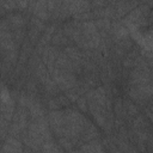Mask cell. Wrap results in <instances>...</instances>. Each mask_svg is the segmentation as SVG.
Here are the masks:
<instances>
[{
  "label": "cell",
  "mask_w": 153,
  "mask_h": 153,
  "mask_svg": "<svg viewBox=\"0 0 153 153\" xmlns=\"http://www.w3.org/2000/svg\"><path fill=\"white\" fill-rule=\"evenodd\" d=\"M65 115V130L63 137L69 139L74 146L79 145V140L85 126L88 123L87 118H85L78 110L67 108L63 110Z\"/></svg>",
  "instance_id": "obj_1"
},
{
  "label": "cell",
  "mask_w": 153,
  "mask_h": 153,
  "mask_svg": "<svg viewBox=\"0 0 153 153\" xmlns=\"http://www.w3.org/2000/svg\"><path fill=\"white\" fill-rule=\"evenodd\" d=\"M50 74H51V79L55 81L59 90H61L63 92H66L68 90H72L78 85L76 76H75L74 73L62 71V69H59V68L55 67V69Z\"/></svg>",
  "instance_id": "obj_2"
},
{
  "label": "cell",
  "mask_w": 153,
  "mask_h": 153,
  "mask_svg": "<svg viewBox=\"0 0 153 153\" xmlns=\"http://www.w3.org/2000/svg\"><path fill=\"white\" fill-rule=\"evenodd\" d=\"M128 94H129L130 99L136 103H143V102L153 98V81L143 84V85L129 87Z\"/></svg>",
  "instance_id": "obj_3"
},
{
  "label": "cell",
  "mask_w": 153,
  "mask_h": 153,
  "mask_svg": "<svg viewBox=\"0 0 153 153\" xmlns=\"http://www.w3.org/2000/svg\"><path fill=\"white\" fill-rule=\"evenodd\" d=\"M151 81H153V73L151 72V69H141L134 67L129 73V78H128L129 87L143 85Z\"/></svg>",
  "instance_id": "obj_4"
},
{
  "label": "cell",
  "mask_w": 153,
  "mask_h": 153,
  "mask_svg": "<svg viewBox=\"0 0 153 153\" xmlns=\"http://www.w3.org/2000/svg\"><path fill=\"white\" fill-rule=\"evenodd\" d=\"M48 121L51 131L59 137H63L65 130V115L63 110H51L48 114Z\"/></svg>",
  "instance_id": "obj_5"
},
{
  "label": "cell",
  "mask_w": 153,
  "mask_h": 153,
  "mask_svg": "<svg viewBox=\"0 0 153 153\" xmlns=\"http://www.w3.org/2000/svg\"><path fill=\"white\" fill-rule=\"evenodd\" d=\"M99 136V131L97 129V127L88 121V123L85 126L82 133H81V136H80V140H79V145L81 146L82 143H86L88 141H92V140H96L97 137Z\"/></svg>",
  "instance_id": "obj_6"
},
{
  "label": "cell",
  "mask_w": 153,
  "mask_h": 153,
  "mask_svg": "<svg viewBox=\"0 0 153 153\" xmlns=\"http://www.w3.org/2000/svg\"><path fill=\"white\" fill-rule=\"evenodd\" d=\"M5 18H6L7 23L10 24L12 31H14L17 29H23L24 25L26 24L25 17L19 12H8Z\"/></svg>",
  "instance_id": "obj_7"
},
{
  "label": "cell",
  "mask_w": 153,
  "mask_h": 153,
  "mask_svg": "<svg viewBox=\"0 0 153 153\" xmlns=\"http://www.w3.org/2000/svg\"><path fill=\"white\" fill-rule=\"evenodd\" d=\"M66 2L69 10V13L73 16L91 11V2L88 1H66Z\"/></svg>",
  "instance_id": "obj_8"
},
{
  "label": "cell",
  "mask_w": 153,
  "mask_h": 153,
  "mask_svg": "<svg viewBox=\"0 0 153 153\" xmlns=\"http://www.w3.org/2000/svg\"><path fill=\"white\" fill-rule=\"evenodd\" d=\"M140 4L137 1H117L116 2V18H122L128 12H131Z\"/></svg>",
  "instance_id": "obj_9"
},
{
  "label": "cell",
  "mask_w": 153,
  "mask_h": 153,
  "mask_svg": "<svg viewBox=\"0 0 153 153\" xmlns=\"http://www.w3.org/2000/svg\"><path fill=\"white\" fill-rule=\"evenodd\" d=\"M80 151L82 153H106L103 147V143L98 139L82 143L80 146Z\"/></svg>",
  "instance_id": "obj_10"
},
{
  "label": "cell",
  "mask_w": 153,
  "mask_h": 153,
  "mask_svg": "<svg viewBox=\"0 0 153 153\" xmlns=\"http://www.w3.org/2000/svg\"><path fill=\"white\" fill-rule=\"evenodd\" d=\"M63 53H65L73 62H76V63H81V65H82V62H84V59H82L84 55H82V53L79 50V48L72 47V45H67V47H65Z\"/></svg>",
  "instance_id": "obj_11"
},
{
  "label": "cell",
  "mask_w": 153,
  "mask_h": 153,
  "mask_svg": "<svg viewBox=\"0 0 153 153\" xmlns=\"http://www.w3.org/2000/svg\"><path fill=\"white\" fill-rule=\"evenodd\" d=\"M27 110H29V115H30V118H31V120H38V118H41V117H44V114H45L44 108H43L42 104L38 103L37 100H35V102L30 105V108H29Z\"/></svg>",
  "instance_id": "obj_12"
},
{
  "label": "cell",
  "mask_w": 153,
  "mask_h": 153,
  "mask_svg": "<svg viewBox=\"0 0 153 153\" xmlns=\"http://www.w3.org/2000/svg\"><path fill=\"white\" fill-rule=\"evenodd\" d=\"M80 27H81V32L84 36H92L98 31V27L94 23V20H87V22H80Z\"/></svg>",
  "instance_id": "obj_13"
},
{
  "label": "cell",
  "mask_w": 153,
  "mask_h": 153,
  "mask_svg": "<svg viewBox=\"0 0 153 153\" xmlns=\"http://www.w3.org/2000/svg\"><path fill=\"white\" fill-rule=\"evenodd\" d=\"M42 153H62V147L59 145V142H55L54 140L45 141L41 147Z\"/></svg>",
  "instance_id": "obj_14"
},
{
  "label": "cell",
  "mask_w": 153,
  "mask_h": 153,
  "mask_svg": "<svg viewBox=\"0 0 153 153\" xmlns=\"http://www.w3.org/2000/svg\"><path fill=\"white\" fill-rule=\"evenodd\" d=\"M51 43L53 45H65L67 47V43H68V37L63 33L62 29L61 30H57L54 35H53V38H51Z\"/></svg>",
  "instance_id": "obj_15"
},
{
  "label": "cell",
  "mask_w": 153,
  "mask_h": 153,
  "mask_svg": "<svg viewBox=\"0 0 153 153\" xmlns=\"http://www.w3.org/2000/svg\"><path fill=\"white\" fill-rule=\"evenodd\" d=\"M133 128L135 130H140V129H147L148 128V122L145 117V115H137L134 117L133 121Z\"/></svg>",
  "instance_id": "obj_16"
},
{
  "label": "cell",
  "mask_w": 153,
  "mask_h": 153,
  "mask_svg": "<svg viewBox=\"0 0 153 153\" xmlns=\"http://www.w3.org/2000/svg\"><path fill=\"white\" fill-rule=\"evenodd\" d=\"M0 45H1V49L4 53H8V51H13V50H17L18 48V44L16 43L14 38L12 39H0Z\"/></svg>",
  "instance_id": "obj_17"
},
{
  "label": "cell",
  "mask_w": 153,
  "mask_h": 153,
  "mask_svg": "<svg viewBox=\"0 0 153 153\" xmlns=\"http://www.w3.org/2000/svg\"><path fill=\"white\" fill-rule=\"evenodd\" d=\"M94 23H96L97 27L99 30H102L103 32H106V31H110L111 30V25H112L111 19H108V18H98V19H94Z\"/></svg>",
  "instance_id": "obj_18"
},
{
  "label": "cell",
  "mask_w": 153,
  "mask_h": 153,
  "mask_svg": "<svg viewBox=\"0 0 153 153\" xmlns=\"http://www.w3.org/2000/svg\"><path fill=\"white\" fill-rule=\"evenodd\" d=\"M114 109H115V115L117 117V120H122L124 117V105H123V100L121 98H116L115 103H114Z\"/></svg>",
  "instance_id": "obj_19"
},
{
  "label": "cell",
  "mask_w": 153,
  "mask_h": 153,
  "mask_svg": "<svg viewBox=\"0 0 153 153\" xmlns=\"http://www.w3.org/2000/svg\"><path fill=\"white\" fill-rule=\"evenodd\" d=\"M123 105H124V109L127 110V112H128L129 116L135 117V116L139 115V109H137V106H136V105L134 104V102H131L130 99H126V100L123 102Z\"/></svg>",
  "instance_id": "obj_20"
},
{
  "label": "cell",
  "mask_w": 153,
  "mask_h": 153,
  "mask_svg": "<svg viewBox=\"0 0 153 153\" xmlns=\"http://www.w3.org/2000/svg\"><path fill=\"white\" fill-rule=\"evenodd\" d=\"M1 6V14L5 13V11H13L17 8V1L14 0H0Z\"/></svg>",
  "instance_id": "obj_21"
},
{
  "label": "cell",
  "mask_w": 153,
  "mask_h": 153,
  "mask_svg": "<svg viewBox=\"0 0 153 153\" xmlns=\"http://www.w3.org/2000/svg\"><path fill=\"white\" fill-rule=\"evenodd\" d=\"M7 133H8V135H10V136L19 137V136H22L23 130H22V128H20L19 123L11 122V124H10V127H8V131H7Z\"/></svg>",
  "instance_id": "obj_22"
},
{
  "label": "cell",
  "mask_w": 153,
  "mask_h": 153,
  "mask_svg": "<svg viewBox=\"0 0 153 153\" xmlns=\"http://www.w3.org/2000/svg\"><path fill=\"white\" fill-rule=\"evenodd\" d=\"M41 37H42L41 36V31H38V30H36L33 27H30V30L27 31V38H29L30 43H32V44H37L39 42Z\"/></svg>",
  "instance_id": "obj_23"
},
{
  "label": "cell",
  "mask_w": 153,
  "mask_h": 153,
  "mask_svg": "<svg viewBox=\"0 0 153 153\" xmlns=\"http://www.w3.org/2000/svg\"><path fill=\"white\" fill-rule=\"evenodd\" d=\"M30 25H31V27H33V29H36L38 31H44L45 27H47L45 22H43V20H41V19L36 18V17H32L30 19Z\"/></svg>",
  "instance_id": "obj_24"
},
{
  "label": "cell",
  "mask_w": 153,
  "mask_h": 153,
  "mask_svg": "<svg viewBox=\"0 0 153 153\" xmlns=\"http://www.w3.org/2000/svg\"><path fill=\"white\" fill-rule=\"evenodd\" d=\"M65 96L71 100V103H74V102H76L78 99H79V97H80V94H79V91H78V85L74 87V88H72V90H68V91H66L65 92Z\"/></svg>",
  "instance_id": "obj_25"
},
{
  "label": "cell",
  "mask_w": 153,
  "mask_h": 153,
  "mask_svg": "<svg viewBox=\"0 0 153 153\" xmlns=\"http://www.w3.org/2000/svg\"><path fill=\"white\" fill-rule=\"evenodd\" d=\"M27 32L24 30V29H17V30H14L13 31V38H14V41H16V43L19 45L22 42H23V39L25 38V35H26Z\"/></svg>",
  "instance_id": "obj_26"
},
{
  "label": "cell",
  "mask_w": 153,
  "mask_h": 153,
  "mask_svg": "<svg viewBox=\"0 0 153 153\" xmlns=\"http://www.w3.org/2000/svg\"><path fill=\"white\" fill-rule=\"evenodd\" d=\"M4 142H5V143H7V145H10V146H13V147H17V148H22V149H24L23 142H22L20 140H18L17 137H13V136H10V135H8Z\"/></svg>",
  "instance_id": "obj_27"
},
{
  "label": "cell",
  "mask_w": 153,
  "mask_h": 153,
  "mask_svg": "<svg viewBox=\"0 0 153 153\" xmlns=\"http://www.w3.org/2000/svg\"><path fill=\"white\" fill-rule=\"evenodd\" d=\"M59 145L63 148V149H66V151H72L73 149V147H74V143L69 140V139H67V137H59Z\"/></svg>",
  "instance_id": "obj_28"
},
{
  "label": "cell",
  "mask_w": 153,
  "mask_h": 153,
  "mask_svg": "<svg viewBox=\"0 0 153 153\" xmlns=\"http://www.w3.org/2000/svg\"><path fill=\"white\" fill-rule=\"evenodd\" d=\"M47 106H48V108L50 109V111H51V110H60V108H61L62 105H61L59 98H57V97H54V98H51V99H49V100L47 102Z\"/></svg>",
  "instance_id": "obj_29"
},
{
  "label": "cell",
  "mask_w": 153,
  "mask_h": 153,
  "mask_svg": "<svg viewBox=\"0 0 153 153\" xmlns=\"http://www.w3.org/2000/svg\"><path fill=\"white\" fill-rule=\"evenodd\" d=\"M75 103H76V106H78L81 111L86 112V110H88V103H87V98H86L85 96H80L79 99H78Z\"/></svg>",
  "instance_id": "obj_30"
},
{
  "label": "cell",
  "mask_w": 153,
  "mask_h": 153,
  "mask_svg": "<svg viewBox=\"0 0 153 153\" xmlns=\"http://www.w3.org/2000/svg\"><path fill=\"white\" fill-rule=\"evenodd\" d=\"M24 149L22 148H17V147H13V146H10L7 143L4 142L2 145V153H23Z\"/></svg>",
  "instance_id": "obj_31"
},
{
  "label": "cell",
  "mask_w": 153,
  "mask_h": 153,
  "mask_svg": "<svg viewBox=\"0 0 153 153\" xmlns=\"http://www.w3.org/2000/svg\"><path fill=\"white\" fill-rule=\"evenodd\" d=\"M147 151H148V153H153V134L149 136V139L147 141Z\"/></svg>",
  "instance_id": "obj_32"
},
{
  "label": "cell",
  "mask_w": 153,
  "mask_h": 153,
  "mask_svg": "<svg viewBox=\"0 0 153 153\" xmlns=\"http://www.w3.org/2000/svg\"><path fill=\"white\" fill-rule=\"evenodd\" d=\"M26 86H27V90H29V91H36V85H35V82L29 81Z\"/></svg>",
  "instance_id": "obj_33"
},
{
  "label": "cell",
  "mask_w": 153,
  "mask_h": 153,
  "mask_svg": "<svg viewBox=\"0 0 153 153\" xmlns=\"http://www.w3.org/2000/svg\"><path fill=\"white\" fill-rule=\"evenodd\" d=\"M145 111H146V115H147V116H148V117H149V118L153 121V114L151 112V110H149L148 108H146V109H145Z\"/></svg>",
  "instance_id": "obj_34"
},
{
  "label": "cell",
  "mask_w": 153,
  "mask_h": 153,
  "mask_svg": "<svg viewBox=\"0 0 153 153\" xmlns=\"http://www.w3.org/2000/svg\"><path fill=\"white\" fill-rule=\"evenodd\" d=\"M68 153H82L80 149H72V151H69Z\"/></svg>",
  "instance_id": "obj_35"
},
{
  "label": "cell",
  "mask_w": 153,
  "mask_h": 153,
  "mask_svg": "<svg viewBox=\"0 0 153 153\" xmlns=\"http://www.w3.org/2000/svg\"><path fill=\"white\" fill-rule=\"evenodd\" d=\"M148 109H149V110H151V112L153 114V100L151 102V104H149V106H148Z\"/></svg>",
  "instance_id": "obj_36"
},
{
  "label": "cell",
  "mask_w": 153,
  "mask_h": 153,
  "mask_svg": "<svg viewBox=\"0 0 153 153\" xmlns=\"http://www.w3.org/2000/svg\"><path fill=\"white\" fill-rule=\"evenodd\" d=\"M31 151H32L31 148H29V147H26V149H24V152H23V153H31Z\"/></svg>",
  "instance_id": "obj_37"
},
{
  "label": "cell",
  "mask_w": 153,
  "mask_h": 153,
  "mask_svg": "<svg viewBox=\"0 0 153 153\" xmlns=\"http://www.w3.org/2000/svg\"><path fill=\"white\" fill-rule=\"evenodd\" d=\"M36 153H38V152H36Z\"/></svg>",
  "instance_id": "obj_38"
}]
</instances>
